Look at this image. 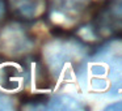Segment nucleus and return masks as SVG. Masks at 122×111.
Masks as SVG:
<instances>
[{
    "mask_svg": "<svg viewBox=\"0 0 122 111\" xmlns=\"http://www.w3.org/2000/svg\"><path fill=\"white\" fill-rule=\"evenodd\" d=\"M13 99L9 95L0 93V111H5V110H13Z\"/></svg>",
    "mask_w": 122,
    "mask_h": 111,
    "instance_id": "7",
    "label": "nucleus"
},
{
    "mask_svg": "<svg viewBox=\"0 0 122 111\" xmlns=\"http://www.w3.org/2000/svg\"><path fill=\"white\" fill-rule=\"evenodd\" d=\"M7 17L20 22H34L45 18L49 11V0H0Z\"/></svg>",
    "mask_w": 122,
    "mask_h": 111,
    "instance_id": "2",
    "label": "nucleus"
},
{
    "mask_svg": "<svg viewBox=\"0 0 122 111\" xmlns=\"http://www.w3.org/2000/svg\"><path fill=\"white\" fill-rule=\"evenodd\" d=\"M22 24L24 22L7 17V21L0 25V54L5 59V54H9L13 58L20 55L26 56L34 46L33 35Z\"/></svg>",
    "mask_w": 122,
    "mask_h": 111,
    "instance_id": "1",
    "label": "nucleus"
},
{
    "mask_svg": "<svg viewBox=\"0 0 122 111\" xmlns=\"http://www.w3.org/2000/svg\"><path fill=\"white\" fill-rule=\"evenodd\" d=\"M21 80H25V82L30 81V65L25 67V60L22 68L13 64H5L0 68V86L4 90H17Z\"/></svg>",
    "mask_w": 122,
    "mask_h": 111,
    "instance_id": "3",
    "label": "nucleus"
},
{
    "mask_svg": "<svg viewBox=\"0 0 122 111\" xmlns=\"http://www.w3.org/2000/svg\"><path fill=\"white\" fill-rule=\"evenodd\" d=\"M105 110H109V111H122V101L119 102H114L112 105H108L105 107Z\"/></svg>",
    "mask_w": 122,
    "mask_h": 111,
    "instance_id": "8",
    "label": "nucleus"
},
{
    "mask_svg": "<svg viewBox=\"0 0 122 111\" xmlns=\"http://www.w3.org/2000/svg\"><path fill=\"white\" fill-rule=\"evenodd\" d=\"M91 86H92L93 90H97V92H104V90L108 89V81L102 77L97 76V77H93L91 80Z\"/></svg>",
    "mask_w": 122,
    "mask_h": 111,
    "instance_id": "6",
    "label": "nucleus"
},
{
    "mask_svg": "<svg viewBox=\"0 0 122 111\" xmlns=\"http://www.w3.org/2000/svg\"><path fill=\"white\" fill-rule=\"evenodd\" d=\"M54 80L55 77L53 76L51 71L46 63H42L38 59H36V73H34V82L36 88L38 90H47L54 88Z\"/></svg>",
    "mask_w": 122,
    "mask_h": 111,
    "instance_id": "5",
    "label": "nucleus"
},
{
    "mask_svg": "<svg viewBox=\"0 0 122 111\" xmlns=\"http://www.w3.org/2000/svg\"><path fill=\"white\" fill-rule=\"evenodd\" d=\"M49 110H56V111H76V110H84L85 106L80 103L76 98L71 97L68 94H59L53 97L47 101Z\"/></svg>",
    "mask_w": 122,
    "mask_h": 111,
    "instance_id": "4",
    "label": "nucleus"
},
{
    "mask_svg": "<svg viewBox=\"0 0 122 111\" xmlns=\"http://www.w3.org/2000/svg\"><path fill=\"white\" fill-rule=\"evenodd\" d=\"M4 13V9H3V4H1V1H0V17H1V14Z\"/></svg>",
    "mask_w": 122,
    "mask_h": 111,
    "instance_id": "9",
    "label": "nucleus"
}]
</instances>
